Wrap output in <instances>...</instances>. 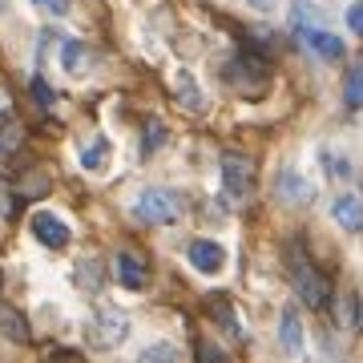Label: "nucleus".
I'll return each instance as SVG.
<instances>
[{"label":"nucleus","mask_w":363,"mask_h":363,"mask_svg":"<svg viewBox=\"0 0 363 363\" xmlns=\"http://www.w3.org/2000/svg\"><path fill=\"white\" fill-rule=\"evenodd\" d=\"M130 210L145 226H169V222L182 218V194H174L166 186H145V190H138Z\"/></svg>","instance_id":"1"},{"label":"nucleus","mask_w":363,"mask_h":363,"mask_svg":"<svg viewBox=\"0 0 363 363\" xmlns=\"http://www.w3.org/2000/svg\"><path fill=\"white\" fill-rule=\"evenodd\" d=\"M222 81L242 97H262L271 85V73H267V61H259L255 52H238L222 65Z\"/></svg>","instance_id":"2"},{"label":"nucleus","mask_w":363,"mask_h":363,"mask_svg":"<svg viewBox=\"0 0 363 363\" xmlns=\"http://www.w3.org/2000/svg\"><path fill=\"white\" fill-rule=\"evenodd\" d=\"M286 267H291V279L298 286V298L307 303V307H327V298H331V283H327L323 274L311 267V259L303 255V250H286Z\"/></svg>","instance_id":"3"},{"label":"nucleus","mask_w":363,"mask_h":363,"mask_svg":"<svg viewBox=\"0 0 363 363\" xmlns=\"http://www.w3.org/2000/svg\"><path fill=\"white\" fill-rule=\"evenodd\" d=\"M125 335H130V319L117 311V307H97V315H93L89 327H85V339L101 351L125 343Z\"/></svg>","instance_id":"4"},{"label":"nucleus","mask_w":363,"mask_h":363,"mask_svg":"<svg viewBox=\"0 0 363 363\" xmlns=\"http://www.w3.org/2000/svg\"><path fill=\"white\" fill-rule=\"evenodd\" d=\"M222 190L234 202H247L255 194V162L247 154H222Z\"/></svg>","instance_id":"5"},{"label":"nucleus","mask_w":363,"mask_h":363,"mask_svg":"<svg viewBox=\"0 0 363 363\" xmlns=\"http://www.w3.org/2000/svg\"><path fill=\"white\" fill-rule=\"evenodd\" d=\"M274 190L283 198L286 206H311L315 202V182L295 166H283L279 169V178H274Z\"/></svg>","instance_id":"6"},{"label":"nucleus","mask_w":363,"mask_h":363,"mask_svg":"<svg viewBox=\"0 0 363 363\" xmlns=\"http://www.w3.org/2000/svg\"><path fill=\"white\" fill-rule=\"evenodd\" d=\"M295 33H298V40H303V45H307V49L319 57V61H343V52H347V45H343V40H339L331 28L319 25V21H315V25L295 28Z\"/></svg>","instance_id":"7"},{"label":"nucleus","mask_w":363,"mask_h":363,"mask_svg":"<svg viewBox=\"0 0 363 363\" xmlns=\"http://www.w3.org/2000/svg\"><path fill=\"white\" fill-rule=\"evenodd\" d=\"M28 230H33V238H37L40 247H49V250H61L69 247V226L52 210H37L33 218H28Z\"/></svg>","instance_id":"8"},{"label":"nucleus","mask_w":363,"mask_h":363,"mask_svg":"<svg viewBox=\"0 0 363 363\" xmlns=\"http://www.w3.org/2000/svg\"><path fill=\"white\" fill-rule=\"evenodd\" d=\"M186 255H190V267H194L198 274H218L222 267H226V250H222L214 238H194Z\"/></svg>","instance_id":"9"},{"label":"nucleus","mask_w":363,"mask_h":363,"mask_svg":"<svg viewBox=\"0 0 363 363\" xmlns=\"http://www.w3.org/2000/svg\"><path fill=\"white\" fill-rule=\"evenodd\" d=\"M113 274H117V283L125 286V291H142L145 279H150V271H145V262L133 255V250H121L113 259Z\"/></svg>","instance_id":"10"},{"label":"nucleus","mask_w":363,"mask_h":363,"mask_svg":"<svg viewBox=\"0 0 363 363\" xmlns=\"http://www.w3.org/2000/svg\"><path fill=\"white\" fill-rule=\"evenodd\" d=\"M206 315L226 331V335L242 339V319H238V311H234V303L226 295H206Z\"/></svg>","instance_id":"11"},{"label":"nucleus","mask_w":363,"mask_h":363,"mask_svg":"<svg viewBox=\"0 0 363 363\" xmlns=\"http://www.w3.org/2000/svg\"><path fill=\"white\" fill-rule=\"evenodd\" d=\"M331 218H335L343 230H363V198L359 194L331 198Z\"/></svg>","instance_id":"12"},{"label":"nucleus","mask_w":363,"mask_h":363,"mask_svg":"<svg viewBox=\"0 0 363 363\" xmlns=\"http://www.w3.org/2000/svg\"><path fill=\"white\" fill-rule=\"evenodd\" d=\"M279 343H283L286 355H298V351H303V323H298L295 307H286V311L279 315Z\"/></svg>","instance_id":"13"},{"label":"nucleus","mask_w":363,"mask_h":363,"mask_svg":"<svg viewBox=\"0 0 363 363\" xmlns=\"http://www.w3.org/2000/svg\"><path fill=\"white\" fill-rule=\"evenodd\" d=\"M0 335L13 339V343H28L33 339V331H28V319L16 307H9V303H0Z\"/></svg>","instance_id":"14"},{"label":"nucleus","mask_w":363,"mask_h":363,"mask_svg":"<svg viewBox=\"0 0 363 363\" xmlns=\"http://www.w3.org/2000/svg\"><path fill=\"white\" fill-rule=\"evenodd\" d=\"M109 154H113V145H109V138H89V142L81 145V166L93 169V174H101L105 166H109Z\"/></svg>","instance_id":"15"},{"label":"nucleus","mask_w":363,"mask_h":363,"mask_svg":"<svg viewBox=\"0 0 363 363\" xmlns=\"http://www.w3.org/2000/svg\"><path fill=\"white\" fill-rule=\"evenodd\" d=\"M169 85H174L178 101L186 105L190 113H202V109H206V97H202V89L194 85V77H190V73H174V81H169Z\"/></svg>","instance_id":"16"},{"label":"nucleus","mask_w":363,"mask_h":363,"mask_svg":"<svg viewBox=\"0 0 363 363\" xmlns=\"http://www.w3.org/2000/svg\"><path fill=\"white\" fill-rule=\"evenodd\" d=\"M85 61H89V52H85V45L81 40H61V65H65V73H73V77H81L85 73Z\"/></svg>","instance_id":"17"},{"label":"nucleus","mask_w":363,"mask_h":363,"mask_svg":"<svg viewBox=\"0 0 363 363\" xmlns=\"http://www.w3.org/2000/svg\"><path fill=\"white\" fill-rule=\"evenodd\" d=\"M343 101L347 109H363V61L347 69V81H343Z\"/></svg>","instance_id":"18"},{"label":"nucleus","mask_w":363,"mask_h":363,"mask_svg":"<svg viewBox=\"0 0 363 363\" xmlns=\"http://www.w3.org/2000/svg\"><path fill=\"white\" fill-rule=\"evenodd\" d=\"M21 138H25V130L16 125L13 117H9V121H0V157L16 154V150H21Z\"/></svg>","instance_id":"19"},{"label":"nucleus","mask_w":363,"mask_h":363,"mask_svg":"<svg viewBox=\"0 0 363 363\" xmlns=\"http://www.w3.org/2000/svg\"><path fill=\"white\" fill-rule=\"evenodd\" d=\"M162 142H166V125H162V121H145V142H142V150H145V154H154Z\"/></svg>","instance_id":"20"},{"label":"nucleus","mask_w":363,"mask_h":363,"mask_svg":"<svg viewBox=\"0 0 363 363\" xmlns=\"http://www.w3.org/2000/svg\"><path fill=\"white\" fill-rule=\"evenodd\" d=\"M347 28L355 33V37H363V0H351V9H347Z\"/></svg>","instance_id":"21"},{"label":"nucleus","mask_w":363,"mask_h":363,"mask_svg":"<svg viewBox=\"0 0 363 363\" xmlns=\"http://www.w3.org/2000/svg\"><path fill=\"white\" fill-rule=\"evenodd\" d=\"M142 359H178V347H169V343H157V347H145Z\"/></svg>","instance_id":"22"},{"label":"nucleus","mask_w":363,"mask_h":363,"mask_svg":"<svg viewBox=\"0 0 363 363\" xmlns=\"http://www.w3.org/2000/svg\"><path fill=\"white\" fill-rule=\"evenodd\" d=\"M323 162H327V174H331V178H351V166L343 162V157H331V154H323Z\"/></svg>","instance_id":"23"},{"label":"nucleus","mask_w":363,"mask_h":363,"mask_svg":"<svg viewBox=\"0 0 363 363\" xmlns=\"http://www.w3.org/2000/svg\"><path fill=\"white\" fill-rule=\"evenodd\" d=\"M77 283L81 286H97V262H81L77 267Z\"/></svg>","instance_id":"24"},{"label":"nucleus","mask_w":363,"mask_h":363,"mask_svg":"<svg viewBox=\"0 0 363 363\" xmlns=\"http://www.w3.org/2000/svg\"><path fill=\"white\" fill-rule=\"evenodd\" d=\"M33 97H37V101H40V109H52V89H49V85H45V81H33Z\"/></svg>","instance_id":"25"},{"label":"nucleus","mask_w":363,"mask_h":363,"mask_svg":"<svg viewBox=\"0 0 363 363\" xmlns=\"http://www.w3.org/2000/svg\"><path fill=\"white\" fill-rule=\"evenodd\" d=\"M33 4H40V9L52 13V16H65L69 13V0H33Z\"/></svg>","instance_id":"26"},{"label":"nucleus","mask_w":363,"mask_h":363,"mask_svg":"<svg viewBox=\"0 0 363 363\" xmlns=\"http://www.w3.org/2000/svg\"><path fill=\"white\" fill-rule=\"evenodd\" d=\"M0 214H13V202H9V186L0 178Z\"/></svg>","instance_id":"27"},{"label":"nucleus","mask_w":363,"mask_h":363,"mask_svg":"<svg viewBox=\"0 0 363 363\" xmlns=\"http://www.w3.org/2000/svg\"><path fill=\"white\" fill-rule=\"evenodd\" d=\"M198 355H202V359H222V351L210 347V343H198Z\"/></svg>","instance_id":"28"},{"label":"nucleus","mask_w":363,"mask_h":363,"mask_svg":"<svg viewBox=\"0 0 363 363\" xmlns=\"http://www.w3.org/2000/svg\"><path fill=\"white\" fill-rule=\"evenodd\" d=\"M247 4H250V9H271L274 0H247Z\"/></svg>","instance_id":"29"},{"label":"nucleus","mask_w":363,"mask_h":363,"mask_svg":"<svg viewBox=\"0 0 363 363\" xmlns=\"http://www.w3.org/2000/svg\"><path fill=\"white\" fill-rule=\"evenodd\" d=\"M0 286H4V274H0Z\"/></svg>","instance_id":"30"}]
</instances>
